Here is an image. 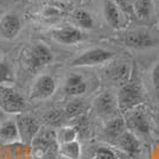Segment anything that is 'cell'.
Instances as JSON below:
<instances>
[{
	"label": "cell",
	"instance_id": "cell-1",
	"mask_svg": "<svg viewBox=\"0 0 159 159\" xmlns=\"http://www.w3.org/2000/svg\"><path fill=\"white\" fill-rule=\"evenodd\" d=\"M145 92L141 82L132 74L129 81L119 88L116 95L118 109L122 113L129 112L135 107L141 106L145 102Z\"/></svg>",
	"mask_w": 159,
	"mask_h": 159
},
{
	"label": "cell",
	"instance_id": "cell-2",
	"mask_svg": "<svg viewBox=\"0 0 159 159\" xmlns=\"http://www.w3.org/2000/svg\"><path fill=\"white\" fill-rule=\"evenodd\" d=\"M115 58V52H113L105 48H93L86 50L84 52L76 56L70 61L69 66L74 68H83V66H98L111 63Z\"/></svg>",
	"mask_w": 159,
	"mask_h": 159
},
{
	"label": "cell",
	"instance_id": "cell-3",
	"mask_svg": "<svg viewBox=\"0 0 159 159\" xmlns=\"http://www.w3.org/2000/svg\"><path fill=\"white\" fill-rule=\"evenodd\" d=\"M30 145L32 147L34 159H47L58 150V143L56 140L55 131L50 129L43 131L40 128Z\"/></svg>",
	"mask_w": 159,
	"mask_h": 159
},
{
	"label": "cell",
	"instance_id": "cell-4",
	"mask_svg": "<svg viewBox=\"0 0 159 159\" xmlns=\"http://www.w3.org/2000/svg\"><path fill=\"white\" fill-rule=\"evenodd\" d=\"M119 42L124 47L133 50H148L157 45V39L146 30H132L122 33Z\"/></svg>",
	"mask_w": 159,
	"mask_h": 159
},
{
	"label": "cell",
	"instance_id": "cell-5",
	"mask_svg": "<svg viewBox=\"0 0 159 159\" xmlns=\"http://www.w3.org/2000/svg\"><path fill=\"white\" fill-rule=\"evenodd\" d=\"M147 111H145L144 106L135 107L134 109L127 112V116L125 120L126 128L135 134L137 137H148L151 132V124L147 115Z\"/></svg>",
	"mask_w": 159,
	"mask_h": 159
},
{
	"label": "cell",
	"instance_id": "cell-6",
	"mask_svg": "<svg viewBox=\"0 0 159 159\" xmlns=\"http://www.w3.org/2000/svg\"><path fill=\"white\" fill-rule=\"evenodd\" d=\"M26 103L23 95L12 87L0 84V108L8 114H20L25 109Z\"/></svg>",
	"mask_w": 159,
	"mask_h": 159
},
{
	"label": "cell",
	"instance_id": "cell-7",
	"mask_svg": "<svg viewBox=\"0 0 159 159\" xmlns=\"http://www.w3.org/2000/svg\"><path fill=\"white\" fill-rule=\"evenodd\" d=\"M16 125L18 128L19 140L26 145H30L32 143L40 129V125L37 119L27 114H19L16 120Z\"/></svg>",
	"mask_w": 159,
	"mask_h": 159
},
{
	"label": "cell",
	"instance_id": "cell-8",
	"mask_svg": "<svg viewBox=\"0 0 159 159\" xmlns=\"http://www.w3.org/2000/svg\"><path fill=\"white\" fill-rule=\"evenodd\" d=\"M51 37L60 44L71 47L82 43L87 38V34L80 27L68 25V26L53 29L51 31Z\"/></svg>",
	"mask_w": 159,
	"mask_h": 159
},
{
	"label": "cell",
	"instance_id": "cell-9",
	"mask_svg": "<svg viewBox=\"0 0 159 159\" xmlns=\"http://www.w3.org/2000/svg\"><path fill=\"white\" fill-rule=\"evenodd\" d=\"M133 74V68L127 62H116L114 64H109L105 71L107 81L111 82V84L115 87L124 86L126 82L129 81Z\"/></svg>",
	"mask_w": 159,
	"mask_h": 159
},
{
	"label": "cell",
	"instance_id": "cell-10",
	"mask_svg": "<svg viewBox=\"0 0 159 159\" xmlns=\"http://www.w3.org/2000/svg\"><path fill=\"white\" fill-rule=\"evenodd\" d=\"M53 61V53L49 48L43 43H37L33 45L27 56V66L29 68L36 71L42 68L47 66Z\"/></svg>",
	"mask_w": 159,
	"mask_h": 159
},
{
	"label": "cell",
	"instance_id": "cell-11",
	"mask_svg": "<svg viewBox=\"0 0 159 159\" xmlns=\"http://www.w3.org/2000/svg\"><path fill=\"white\" fill-rule=\"evenodd\" d=\"M93 108L98 115L102 118H114L116 116L115 113L118 112V102L116 96H114L109 92H103L98 95L93 102Z\"/></svg>",
	"mask_w": 159,
	"mask_h": 159
},
{
	"label": "cell",
	"instance_id": "cell-12",
	"mask_svg": "<svg viewBox=\"0 0 159 159\" xmlns=\"http://www.w3.org/2000/svg\"><path fill=\"white\" fill-rule=\"evenodd\" d=\"M56 81L50 75H40L38 79L34 81L30 99L31 100H47L51 98L56 92Z\"/></svg>",
	"mask_w": 159,
	"mask_h": 159
},
{
	"label": "cell",
	"instance_id": "cell-13",
	"mask_svg": "<svg viewBox=\"0 0 159 159\" xmlns=\"http://www.w3.org/2000/svg\"><path fill=\"white\" fill-rule=\"evenodd\" d=\"M21 30V23L17 14L7 13L0 19V34L5 39H13Z\"/></svg>",
	"mask_w": 159,
	"mask_h": 159
},
{
	"label": "cell",
	"instance_id": "cell-14",
	"mask_svg": "<svg viewBox=\"0 0 159 159\" xmlns=\"http://www.w3.org/2000/svg\"><path fill=\"white\" fill-rule=\"evenodd\" d=\"M116 144L120 151L129 157H133L140 152L139 138L132 132H129L128 129H126L120 135L119 139L116 140Z\"/></svg>",
	"mask_w": 159,
	"mask_h": 159
},
{
	"label": "cell",
	"instance_id": "cell-15",
	"mask_svg": "<svg viewBox=\"0 0 159 159\" xmlns=\"http://www.w3.org/2000/svg\"><path fill=\"white\" fill-rule=\"evenodd\" d=\"M86 80L83 79L79 74H70L66 80V83L63 87V90L69 96H81L87 92Z\"/></svg>",
	"mask_w": 159,
	"mask_h": 159
},
{
	"label": "cell",
	"instance_id": "cell-16",
	"mask_svg": "<svg viewBox=\"0 0 159 159\" xmlns=\"http://www.w3.org/2000/svg\"><path fill=\"white\" fill-rule=\"evenodd\" d=\"M103 17L111 27L118 30L121 26V10L113 0H103Z\"/></svg>",
	"mask_w": 159,
	"mask_h": 159
},
{
	"label": "cell",
	"instance_id": "cell-17",
	"mask_svg": "<svg viewBox=\"0 0 159 159\" xmlns=\"http://www.w3.org/2000/svg\"><path fill=\"white\" fill-rule=\"evenodd\" d=\"M126 124L125 120L121 116H114L108 119L105 126H103V134L107 139L118 140L119 137L126 131Z\"/></svg>",
	"mask_w": 159,
	"mask_h": 159
},
{
	"label": "cell",
	"instance_id": "cell-18",
	"mask_svg": "<svg viewBox=\"0 0 159 159\" xmlns=\"http://www.w3.org/2000/svg\"><path fill=\"white\" fill-rule=\"evenodd\" d=\"M57 153L63 159H80L81 158V154H82L81 144L77 140L58 144Z\"/></svg>",
	"mask_w": 159,
	"mask_h": 159
},
{
	"label": "cell",
	"instance_id": "cell-19",
	"mask_svg": "<svg viewBox=\"0 0 159 159\" xmlns=\"http://www.w3.org/2000/svg\"><path fill=\"white\" fill-rule=\"evenodd\" d=\"M90 159H122V152L109 145H99L94 148Z\"/></svg>",
	"mask_w": 159,
	"mask_h": 159
},
{
	"label": "cell",
	"instance_id": "cell-20",
	"mask_svg": "<svg viewBox=\"0 0 159 159\" xmlns=\"http://www.w3.org/2000/svg\"><path fill=\"white\" fill-rule=\"evenodd\" d=\"M0 140L4 143H14L19 140L16 121H6L0 127Z\"/></svg>",
	"mask_w": 159,
	"mask_h": 159
},
{
	"label": "cell",
	"instance_id": "cell-21",
	"mask_svg": "<svg viewBox=\"0 0 159 159\" xmlns=\"http://www.w3.org/2000/svg\"><path fill=\"white\" fill-rule=\"evenodd\" d=\"M152 14V0H135L133 16L139 20H147Z\"/></svg>",
	"mask_w": 159,
	"mask_h": 159
},
{
	"label": "cell",
	"instance_id": "cell-22",
	"mask_svg": "<svg viewBox=\"0 0 159 159\" xmlns=\"http://www.w3.org/2000/svg\"><path fill=\"white\" fill-rule=\"evenodd\" d=\"M55 134H56L57 143L63 144V143H69V141H73V140H77L79 131L76 129L75 126H66L56 129Z\"/></svg>",
	"mask_w": 159,
	"mask_h": 159
},
{
	"label": "cell",
	"instance_id": "cell-23",
	"mask_svg": "<svg viewBox=\"0 0 159 159\" xmlns=\"http://www.w3.org/2000/svg\"><path fill=\"white\" fill-rule=\"evenodd\" d=\"M74 20L80 26V29H93L95 25L93 16L86 10H76L73 14Z\"/></svg>",
	"mask_w": 159,
	"mask_h": 159
},
{
	"label": "cell",
	"instance_id": "cell-24",
	"mask_svg": "<svg viewBox=\"0 0 159 159\" xmlns=\"http://www.w3.org/2000/svg\"><path fill=\"white\" fill-rule=\"evenodd\" d=\"M12 71L8 68L7 64L0 61V84H5V83H10L12 82Z\"/></svg>",
	"mask_w": 159,
	"mask_h": 159
},
{
	"label": "cell",
	"instance_id": "cell-25",
	"mask_svg": "<svg viewBox=\"0 0 159 159\" xmlns=\"http://www.w3.org/2000/svg\"><path fill=\"white\" fill-rule=\"evenodd\" d=\"M82 111H83V108H82L81 101H73L71 103L68 105L66 113V115L70 116V118H76L79 115H82Z\"/></svg>",
	"mask_w": 159,
	"mask_h": 159
},
{
	"label": "cell",
	"instance_id": "cell-26",
	"mask_svg": "<svg viewBox=\"0 0 159 159\" xmlns=\"http://www.w3.org/2000/svg\"><path fill=\"white\" fill-rule=\"evenodd\" d=\"M115 2L121 11H124L128 16H133V5L135 0H115Z\"/></svg>",
	"mask_w": 159,
	"mask_h": 159
},
{
	"label": "cell",
	"instance_id": "cell-27",
	"mask_svg": "<svg viewBox=\"0 0 159 159\" xmlns=\"http://www.w3.org/2000/svg\"><path fill=\"white\" fill-rule=\"evenodd\" d=\"M151 83L153 88L159 92V62L153 66L151 70Z\"/></svg>",
	"mask_w": 159,
	"mask_h": 159
},
{
	"label": "cell",
	"instance_id": "cell-28",
	"mask_svg": "<svg viewBox=\"0 0 159 159\" xmlns=\"http://www.w3.org/2000/svg\"><path fill=\"white\" fill-rule=\"evenodd\" d=\"M62 7L58 6H48L45 10V16L47 17H58L62 14Z\"/></svg>",
	"mask_w": 159,
	"mask_h": 159
}]
</instances>
